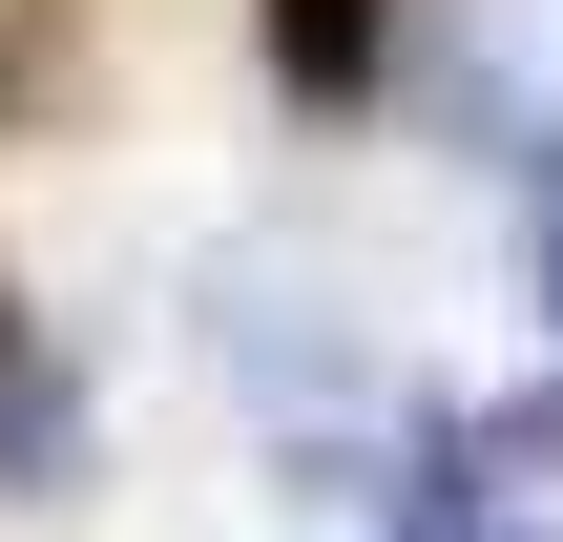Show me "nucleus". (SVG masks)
<instances>
[{
	"label": "nucleus",
	"instance_id": "nucleus-1",
	"mask_svg": "<svg viewBox=\"0 0 563 542\" xmlns=\"http://www.w3.org/2000/svg\"><path fill=\"white\" fill-rule=\"evenodd\" d=\"M376 42H397V0H272V63H292L313 104H355V84H376Z\"/></svg>",
	"mask_w": 563,
	"mask_h": 542
},
{
	"label": "nucleus",
	"instance_id": "nucleus-2",
	"mask_svg": "<svg viewBox=\"0 0 563 542\" xmlns=\"http://www.w3.org/2000/svg\"><path fill=\"white\" fill-rule=\"evenodd\" d=\"M543 272H563V209H543Z\"/></svg>",
	"mask_w": 563,
	"mask_h": 542
}]
</instances>
